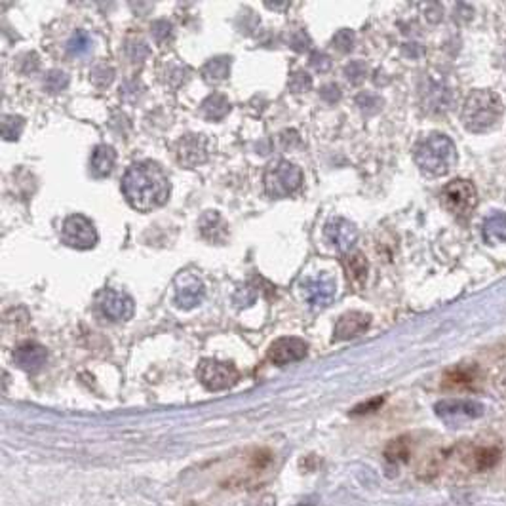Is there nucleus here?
<instances>
[{"instance_id":"2eb2a0df","label":"nucleus","mask_w":506,"mask_h":506,"mask_svg":"<svg viewBox=\"0 0 506 506\" xmlns=\"http://www.w3.org/2000/svg\"><path fill=\"white\" fill-rule=\"evenodd\" d=\"M272 463V455H270V451L267 450H255L248 457V461H246V466L248 469L244 472H236V474L232 476L231 480L227 481V486H234V488H244L248 483L255 480L257 476H261L263 472H267V469L270 466Z\"/></svg>"},{"instance_id":"39448f33","label":"nucleus","mask_w":506,"mask_h":506,"mask_svg":"<svg viewBox=\"0 0 506 506\" xmlns=\"http://www.w3.org/2000/svg\"><path fill=\"white\" fill-rule=\"evenodd\" d=\"M445 210L459 219H466L478 204V191L466 179H455L445 185L442 193Z\"/></svg>"},{"instance_id":"20e7f679","label":"nucleus","mask_w":506,"mask_h":506,"mask_svg":"<svg viewBox=\"0 0 506 506\" xmlns=\"http://www.w3.org/2000/svg\"><path fill=\"white\" fill-rule=\"evenodd\" d=\"M303 183V171L288 160H275L265 169V191L272 198L294 194Z\"/></svg>"},{"instance_id":"aec40b11","label":"nucleus","mask_w":506,"mask_h":506,"mask_svg":"<svg viewBox=\"0 0 506 506\" xmlns=\"http://www.w3.org/2000/svg\"><path fill=\"white\" fill-rule=\"evenodd\" d=\"M114 162H116V150L109 145H100L95 147L92 155V174L95 177H107L113 171Z\"/></svg>"},{"instance_id":"4c0bfd02","label":"nucleus","mask_w":506,"mask_h":506,"mask_svg":"<svg viewBox=\"0 0 506 506\" xmlns=\"http://www.w3.org/2000/svg\"><path fill=\"white\" fill-rule=\"evenodd\" d=\"M356 103L360 105V109H362V111H368V113H375L377 109H381L382 101L379 100L377 95H373V94H362V95H358Z\"/></svg>"},{"instance_id":"a211bd4d","label":"nucleus","mask_w":506,"mask_h":506,"mask_svg":"<svg viewBox=\"0 0 506 506\" xmlns=\"http://www.w3.org/2000/svg\"><path fill=\"white\" fill-rule=\"evenodd\" d=\"M481 234L488 244H500L506 242V213L497 212L489 215L481 225Z\"/></svg>"},{"instance_id":"f8f14e48","label":"nucleus","mask_w":506,"mask_h":506,"mask_svg":"<svg viewBox=\"0 0 506 506\" xmlns=\"http://www.w3.org/2000/svg\"><path fill=\"white\" fill-rule=\"evenodd\" d=\"M455 94L453 88L447 86L445 80L426 78V86L423 88V103L430 113H445L453 105Z\"/></svg>"},{"instance_id":"423d86ee","label":"nucleus","mask_w":506,"mask_h":506,"mask_svg":"<svg viewBox=\"0 0 506 506\" xmlns=\"http://www.w3.org/2000/svg\"><path fill=\"white\" fill-rule=\"evenodd\" d=\"M61 240L71 248L76 250H90L97 244V231H95L94 223L88 217L75 213L69 215L63 223Z\"/></svg>"},{"instance_id":"7ed1b4c3","label":"nucleus","mask_w":506,"mask_h":506,"mask_svg":"<svg viewBox=\"0 0 506 506\" xmlns=\"http://www.w3.org/2000/svg\"><path fill=\"white\" fill-rule=\"evenodd\" d=\"M415 164L423 174L430 177H442L450 174L459 162L455 143L444 133H432L415 147Z\"/></svg>"},{"instance_id":"9d476101","label":"nucleus","mask_w":506,"mask_h":506,"mask_svg":"<svg viewBox=\"0 0 506 506\" xmlns=\"http://www.w3.org/2000/svg\"><path fill=\"white\" fill-rule=\"evenodd\" d=\"M301 289H303L306 303L313 308H324L335 299V294H337L335 280L325 275L305 278L301 282Z\"/></svg>"},{"instance_id":"f257e3e1","label":"nucleus","mask_w":506,"mask_h":506,"mask_svg":"<svg viewBox=\"0 0 506 506\" xmlns=\"http://www.w3.org/2000/svg\"><path fill=\"white\" fill-rule=\"evenodd\" d=\"M122 193L128 204L138 212H152L168 200L169 181L160 166L139 162L126 169L122 177Z\"/></svg>"},{"instance_id":"c03bdc74","label":"nucleus","mask_w":506,"mask_h":506,"mask_svg":"<svg viewBox=\"0 0 506 506\" xmlns=\"http://www.w3.org/2000/svg\"><path fill=\"white\" fill-rule=\"evenodd\" d=\"M259 506H275V497H265Z\"/></svg>"},{"instance_id":"e433bc0d","label":"nucleus","mask_w":506,"mask_h":506,"mask_svg":"<svg viewBox=\"0 0 506 506\" xmlns=\"http://www.w3.org/2000/svg\"><path fill=\"white\" fill-rule=\"evenodd\" d=\"M385 404V396H375V398H371V400L368 402H363V404H360V406H356L352 411H350V415H354V417H358V415H369V413H375L379 407Z\"/></svg>"},{"instance_id":"4be33fe9","label":"nucleus","mask_w":506,"mask_h":506,"mask_svg":"<svg viewBox=\"0 0 506 506\" xmlns=\"http://www.w3.org/2000/svg\"><path fill=\"white\" fill-rule=\"evenodd\" d=\"M200 232L212 242H223L227 236V223L217 212H207L200 219Z\"/></svg>"},{"instance_id":"5701e85b","label":"nucleus","mask_w":506,"mask_h":506,"mask_svg":"<svg viewBox=\"0 0 506 506\" xmlns=\"http://www.w3.org/2000/svg\"><path fill=\"white\" fill-rule=\"evenodd\" d=\"M204 284L198 280H191L188 284L181 286V288L177 289V295H175V301H177V305L188 311V308H194V306H198L204 299Z\"/></svg>"},{"instance_id":"6ab92c4d","label":"nucleus","mask_w":506,"mask_h":506,"mask_svg":"<svg viewBox=\"0 0 506 506\" xmlns=\"http://www.w3.org/2000/svg\"><path fill=\"white\" fill-rule=\"evenodd\" d=\"M344 269H347V278L356 289H360L366 284L368 278V261L363 259L362 253H349L343 257Z\"/></svg>"},{"instance_id":"393cba45","label":"nucleus","mask_w":506,"mask_h":506,"mask_svg":"<svg viewBox=\"0 0 506 506\" xmlns=\"http://www.w3.org/2000/svg\"><path fill=\"white\" fill-rule=\"evenodd\" d=\"M476 381V368L470 366H457V368L447 369L444 375L445 388H466Z\"/></svg>"},{"instance_id":"37998d69","label":"nucleus","mask_w":506,"mask_h":506,"mask_svg":"<svg viewBox=\"0 0 506 506\" xmlns=\"http://www.w3.org/2000/svg\"><path fill=\"white\" fill-rule=\"evenodd\" d=\"M265 6L272 8V10H284V8H288L289 4L288 2H267Z\"/></svg>"},{"instance_id":"f03ea898","label":"nucleus","mask_w":506,"mask_h":506,"mask_svg":"<svg viewBox=\"0 0 506 506\" xmlns=\"http://www.w3.org/2000/svg\"><path fill=\"white\" fill-rule=\"evenodd\" d=\"M505 105L493 90H474L463 105L461 120L470 133H486L499 124Z\"/></svg>"},{"instance_id":"72a5a7b5","label":"nucleus","mask_w":506,"mask_h":506,"mask_svg":"<svg viewBox=\"0 0 506 506\" xmlns=\"http://www.w3.org/2000/svg\"><path fill=\"white\" fill-rule=\"evenodd\" d=\"M344 75L349 78V82L352 84H362L366 75H368V67L363 61H350L347 67H344Z\"/></svg>"},{"instance_id":"c9c22d12","label":"nucleus","mask_w":506,"mask_h":506,"mask_svg":"<svg viewBox=\"0 0 506 506\" xmlns=\"http://www.w3.org/2000/svg\"><path fill=\"white\" fill-rule=\"evenodd\" d=\"M311 86H313V80H311V76L306 75L305 71H295V73H291V76H289V88H291V92H306Z\"/></svg>"},{"instance_id":"f704fd0d","label":"nucleus","mask_w":506,"mask_h":506,"mask_svg":"<svg viewBox=\"0 0 506 506\" xmlns=\"http://www.w3.org/2000/svg\"><path fill=\"white\" fill-rule=\"evenodd\" d=\"M126 54L130 57V61H143L149 57V46L143 42V40H133L126 46Z\"/></svg>"},{"instance_id":"412c9836","label":"nucleus","mask_w":506,"mask_h":506,"mask_svg":"<svg viewBox=\"0 0 506 506\" xmlns=\"http://www.w3.org/2000/svg\"><path fill=\"white\" fill-rule=\"evenodd\" d=\"M466 459H469L470 469H474L476 472H486V470L493 469L500 461V450L493 445L491 447H474Z\"/></svg>"},{"instance_id":"79ce46f5","label":"nucleus","mask_w":506,"mask_h":506,"mask_svg":"<svg viewBox=\"0 0 506 506\" xmlns=\"http://www.w3.org/2000/svg\"><path fill=\"white\" fill-rule=\"evenodd\" d=\"M289 42H291V48H294V50L305 52L306 48H308V44H311V38L306 37L305 31H297Z\"/></svg>"},{"instance_id":"a18cd8bd","label":"nucleus","mask_w":506,"mask_h":506,"mask_svg":"<svg viewBox=\"0 0 506 506\" xmlns=\"http://www.w3.org/2000/svg\"><path fill=\"white\" fill-rule=\"evenodd\" d=\"M299 506H313V505H299Z\"/></svg>"},{"instance_id":"a19ab883","label":"nucleus","mask_w":506,"mask_h":506,"mask_svg":"<svg viewBox=\"0 0 506 506\" xmlns=\"http://www.w3.org/2000/svg\"><path fill=\"white\" fill-rule=\"evenodd\" d=\"M255 297H257L255 289L250 288V286H246V288H242L236 295H234V301H236V305L248 306L255 301Z\"/></svg>"},{"instance_id":"ddd939ff","label":"nucleus","mask_w":506,"mask_h":506,"mask_svg":"<svg viewBox=\"0 0 506 506\" xmlns=\"http://www.w3.org/2000/svg\"><path fill=\"white\" fill-rule=\"evenodd\" d=\"M324 234L325 240L343 253L352 250L358 240V229L354 227V223H350L343 217H333L332 221H327Z\"/></svg>"},{"instance_id":"c85d7f7f","label":"nucleus","mask_w":506,"mask_h":506,"mask_svg":"<svg viewBox=\"0 0 506 506\" xmlns=\"http://www.w3.org/2000/svg\"><path fill=\"white\" fill-rule=\"evenodd\" d=\"M25 128V120L21 116H4L2 120V135L6 141H16Z\"/></svg>"},{"instance_id":"cd10ccee","label":"nucleus","mask_w":506,"mask_h":506,"mask_svg":"<svg viewBox=\"0 0 506 506\" xmlns=\"http://www.w3.org/2000/svg\"><path fill=\"white\" fill-rule=\"evenodd\" d=\"M92 50V37L88 35L86 31H76L73 37H71L69 44H67V52H69V56H75V57H80V56H86L88 52Z\"/></svg>"},{"instance_id":"4468645a","label":"nucleus","mask_w":506,"mask_h":506,"mask_svg":"<svg viewBox=\"0 0 506 506\" xmlns=\"http://www.w3.org/2000/svg\"><path fill=\"white\" fill-rule=\"evenodd\" d=\"M306 343L297 337H282L270 344L269 358L275 366H288L306 356Z\"/></svg>"},{"instance_id":"dca6fc26","label":"nucleus","mask_w":506,"mask_h":506,"mask_svg":"<svg viewBox=\"0 0 506 506\" xmlns=\"http://www.w3.org/2000/svg\"><path fill=\"white\" fill-rule=\"evenodd\" d=\"M46 360H48V352L38 343H23L13 350V362L27 373L38 371L46 363Z\"/></svg>"},{"instance_id":"9b49d317","label":"nucleus","mask_w":506,"mask_h":506,"mask_svg":"<svg viewBox=\"0 0 506 506\" xmlns=\"http://www.w3.org/2000/svg\"><path fill=\"white\" fill-rule=\"evenodd\" d=\"M100 308L103 316L111 322H126L133 316V301L130 295L116 291V289H105L100 294Z\"/></svg>"},{"instance_id":"c756f323","label":"nucleus","mask_w":506,"mask_h":506,"mask_svg":"<svg viewBox=\"0 0 506 506\" xmlns=\"http://www.w3.org/2000/svg\"><path fill=\"white\" fill-rule=\"evenodd\" d=\"M150 32H152V38H155L160 46L169 44L171 42V38H174V27H171V23L166 21V19H157V21L150 25Z\"/></svg>"},{"instance_id":"7c9ffc66","label":"nucleus","mask_w":506,"mask_h":506,"mask_svg":"<svg viewBox=\"0 0 506 506\" xmlns=\"http://www.w3.org/2000/svg\"><path fill=\"white\" fill-rule=\"evenodd\" d=\"M69 86V76L65 75L63 71H50L46 78H44V88L50 92V94H57L65 88Z\"/></svg>"},{"instance_id":"2f4dec72","label":"nucleus","mask_w":506,"mask_h":506,"mask_svg":"<svg viewBox=\"0 0 506 506\" xmlns=\"http://www.w3.org/2000/svg\"><path fill=\"white\" fill-rule=\"evenodd\" d=\"M90 78H92V82H94L95 86L100 88L109 86L114 78V69L113 67H109V65H105V63H100V65H95L94 69H92Z\"/></svg>"},{"instance_id":"a878e982","label":"nucleus","mask_w":506,"mask_h":506,"mask_svg":"<svg viewBox=\"0 0 506 506\" xmlns=\"http://www.w3.org/2000/svg\"><path fill=\"white\" fill-rule=\"evenodd\" d=\"M229 73H231V57H213L202 67L204 80L212 82V84L225 80Z\"/></svg>"},{"instance_id":"0eeeda50","label":"nucleus","mask_w":506,"mask_h":506,"mask_svg":"<svg viewBox=\"0 0 506 506\" xmlns=\"http://www.w3.org/2000/svg\"><path fill=\"white\" fill-rule=\"evenodd\" d=\"M196 375L207 390H225L234 387L240 379V373L234 366L217 360H202Z\"/></svg>"},{"instance_id":"1a4fd4ad","label":"nucleus","mask_w":506,"mask_h":506,"mask_svg":"<svg viewBox=\"0 0 506 506\" xmlns=\"http://www.w3.org/2000/svg\"><path fill=\"white\" fill-rule=\"evenodd\" d=\"M210 150H212V145H210V139L206 135L188 133V135L177 141V160L183 166L193 168V166L206 162L207 157H210Z\"/></svg>"},{"instance_id":"bb28decb","label":"nucleus","mask_w":506,"mask_h":506,"mask_svg":"<svg viewBox=\"0 0 506 506\" xmlns=\"http://www.w3.org/2000/svg\"><path fill=\"white\" fill-rule=\"evenodd\" d=\"M229 101H227L225 95H221V94H213L210 95L204 103H202V113H204V116L210 120H223L225 119V114L229 113Z\"/></svg>"},{"instance_id":"f3484780","label":"nucleus","mask_w":506,"mask_h":506,"mask_svg":"<svg viewBox=\"0 0 506 506\" xmlns=\"http://www.w3.org/2000/svg\"><path fill=\"white\" fill-rule=\"evenodd\" d=\"M371 325V318L363 313H347L337 320L335 324V341H347V339H354L368 332Z\"/></svg>"},{"instance_id":"ea45409f","label":"nucleus","mask_w":506,"mask_h":506,"mask_svg":"<svg viewBox=\"0 0 506 506\" xmlns=\"http://www.w3.org/2000/svg\"><path fill=\"white\" fill-rule=\"evenodd\" d=\"M320 97L325 101V103H337L341 100V90H339L337 84H327L320 90Z\"/></svg>"},{"instance_id":"473e14b6","label":"nucleus","mask_w":506,"mask_h":506,"mask_svg":"<svg viewBox=\"0 0 506 506\" xmlns=\"http://www.w3.org/2000/svg\"><path fill=\"white\" fill-rule=\"evenodd\" d=\"M354 40H356L354 32L350 31V29H341V31H337L335 35H333L332 42L339 52L347 54V52H350L352 48H354Z\"/></svg>"},{"instance_id":"b1692460","label":"nucleus","mask_w":506,"mask_h":506,"mask_svg":"<svg viewBox=\"0 0 506 506\" xmlns=\"http://www.w3.org/2000/svg\"><path fill=\"white\" fill-rule=\"evenodd\" d=\"M411 457V440L407 436L394 438L392 442H388L385 447V459L392 464L407 463Z\"/></svg>"},{"instance_id":"58836bf2","label":"nucleus","mask_w":506,"mask_h":506,"mask_svg":"<svg viewBox=\"0 0 506 506\" xmlns=\"http://www.w3.org/2000/svg\"><path fill=\"white\" fill-rule=\"evenodd\" d=\"M311 67L318 71V73H325V71L332 69V59H330V56L322 54V52H314L313 56H311Z\"/></svg>"},{"instance_id":"6e6552de","label":"nucleus","mask_w":506,"mask_h":506,"mask_svg":"<svg viewBox=\"0 0 506 506\" xmlns=\"http://www.w3.org/2000/svg\"><path fill=\"white\" fill-rule=\"evenodd\" d=\"M434 411L440 419L447 423H461V421L480 419L486 413L483 404L478 400H469V398H451V400L438 402L434 406Z\"/></svg>"}]
</instances>
